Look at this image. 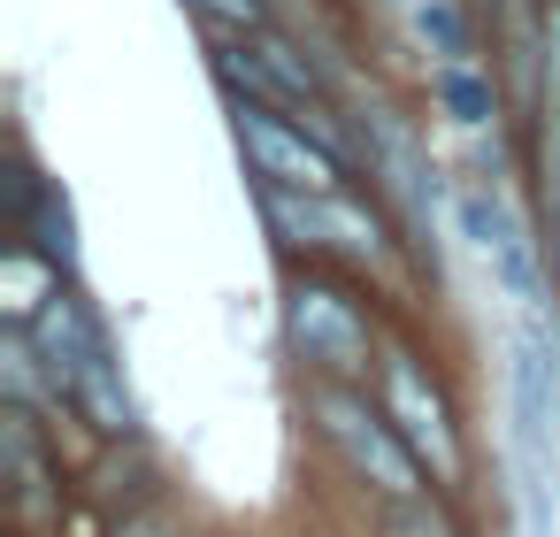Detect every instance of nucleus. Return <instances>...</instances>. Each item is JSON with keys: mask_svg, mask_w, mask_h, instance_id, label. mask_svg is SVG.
Returning a JSON list of instances; mask_svg holds the SVG:
<instances>
[{"mask_svg": "<svg viewBox=\"0 0 560 537\" xmlns=\"http://www.w3.org/2000/svg\"><path fill=\"white\" fill-rule=\"evenodd\" d=\"M32 353H39L47 384L70 392L101 430H131V392H124V376H116V361H108V338L93 330V315H85L62 284H55V292L39 300V315H32Z\"/></svg>", "mask_w": 560, "mask_h": 537, "instance_id": "nucleus-1", "label": "nucleus"}, {"mask_svg": "<svg viewBox=\"0 0 560 537\" xmlns=\"http://www.w3.org/2000/svg\"><path fill=\"white\" fill-rule=\"evenodd\" d=\"M315 415H323V430L338 437V453L369 476V483H384L392 499H407L415 491V445L399 437V422L392 415H376L369 399H353V392H315Z\"/></svg>", "mask_w": 560, "mask_h": 537, "instance_id": "nucleus-2", "label": "nucleus"}, {"mask_svg": "<svg viewBox=\"0 0 560 537\" xmlns=\"http://www.w3.org/2000/svg\"><path fill=\"white\" fill-rule=\"evenodd\" d=\"M238 139L261 170V185H292V192H338V154L323 139H307V124H284L269 116L261 101L238 108Z\"/></svg>", "mask_w": 560, "mask_h": 537, "instance_id": "nucleus-3", "label": "nucleus"}, {"mask_svg": "<svg viewBox=\"0 0 560 537\" xmlns=\"http://www.w3.org/2000/svg\"><path fill=\"white\" fill-rule=\"evenodd\" d=\"M269 200V223L292 238V246H323V254H346V261H376V223L346 200V192H292V185H261Z\"/></svg>", "mask_w": 560, "mask_h": 537, "instance_id": "nucleus-4", "label": "nucleus"}, {"mask_svg": "<svg viewBox=\"0 0 560 537\" xmlns=\"http://www.w3.org/2000/svg\"><path fill=\"white\" fill-rule=\"evenodd\" d=\"M284 330H292V346H300L323 376H361V369H369V323H361L330 284H292Z\"/></svg>", "mask_w": 560, "mask_h": 537, "instance_id": "nucleus-5", "label": "nucleus"}, {"mask_svg": "<svg viewBox=\"0 0 560 537\" xmlns=\"http://www.w3.org/2000/svg\"><path fill=\"white\" fill-rule=\"evenodd\" d=\"M460 231H468V238H476V254L499 269V284L514 292V307H522V315H529V307H545L537 254H529L522 215L506 208V192H499V185H468V192H460Z\"/></svg>", "mask_w": 560, "mask_h": 537, "instance_id": "nucleus-6", "label": "nucleus"}, {"mask_svg": "<svg viewBox=\"0 0 560 537\" xmlns=\"http://www.w3.org/2000/svg\"><path fill=\"white\" fill-rule=\"evenodd\" d=\"M384 415L399 422V437L415 445V460H430L438 483L460 476V445H453V422H445V399L415 376V361H384Z\"/></svg>", "mask_w": 560, "mask_h": 537, "instance_id": "nucleus-7", "label": "nucleus"}, {"mask_svg": "<svg viewBox=\"0 0 560 537\" xmlns=\"http://www.w3.org/2000/svg\"><path fill=\"white\" fill-rule=\"evenodd\" d=\"M407 9H415V32L430 39L438 62H468V32H460V9H453V0H407Z\"/></svg>", "mask_w": 560, "mask_h": 537, "instance_id": "nucleus-8", "label": "nucleus"}, {"mask_svg": "<svg viewBox=\"0 0 560 537\" xmlns=\"http://www.w3.org/2000/svg\"><path fill=\"white\" fill-rule=\"evenodd\" d=\"M32 231H39V254L47 261H70V208L55 192H39V185H32Z\"/></svg>", "mask_w": 560, "mask_h": 537, "instance_id": "nucleus-9", "label": "nucleus"}, {"mask_svg": "<svg viewBox=\"0 0 560 537\" xmlns=\"http://www.w3.org/2000/svg\"><path fill=\"white\" fill-rule=\"evenodd\" d=\"M9 468H16V499L39 514V453H32V430H24V407L9 415Z\"/></svg>", "mask_w": 560, "mask_h": 537, "instance_id": "nucleus-10", "label": "nucleus"}, {"mask_svg": "<svg viewBox=\"0 0 560 537\" xmlns=\"http://www.w3.org/2000/svg\"><path fill=\"white\" fill-rule=\"evenodd\" d=\"M438 85H445V101H453V124H468V131H476V124L491 116V101H483V85L468 78V62H445V78H438Z\"/></svg>", "mask_w": 560, "mask_h": 537, "instance_id": "nucleus-11", "label": "nucleus"}, {"mask_svg": "<svg viewBox=\"0 0 560 537\" xmlns=\"http://www.w3.org/2000/svg\"><path fill=\"white\" fill-rule=\"evenodd\" d=\"M192 9H208V16L231 24V32H261V0H192Z\"/></svg>", "mask_w": 560, "mask_h": 537, "instance_id": "nucleus-12", "label": "nucleus"}, {"mask_svg": "<svg viewBox=\"0 0 560 537\" xmlns=\"http://www.w3.org/2000/svg\"><path fill=\"white\" fill-rule=\"evenodd\" d=\"M399 537H445V529H438L430 514H407V522H399Z\"/></svg>", "mask_w": 560, "mask_h": 537, "instance_id": "nucleus-13", "label": "nucleus"}, {"mask_svg": "<svg viewBox=\"0 0 560 537\" xmlns=\"http://www.w3.org/2000/svg\"><path fill=\"white\" fill-rule=\"evenodd\" d=\"M124 537H162V529H124Z\"/></svg>", "mask_w": 560, "mask_h": 537, "instance_id": "nucleus-14", "label": "nucleus"}, {"mask_svg": "<svg viewBox=\"0 0 560 537\" xmlns=\"http://www.w3.org/2000/svg\"><path fill=\"white\" fill-rule=\"evenodd\" d=\"M545 9H552V0H545Z\"/></svg>", "mask_w": 560, "mask_h": 537, "instance_id": "nucleus-15", "label": "nucleus"}]
</instances>
